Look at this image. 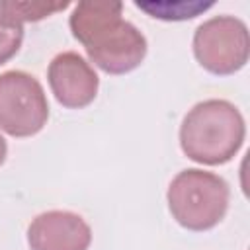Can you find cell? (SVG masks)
<instances>
[{"mask_svg": "<svg viewBox=\"0 0 250 250\" xmlns=\"http://www.w3.org/2000/svg\"><path fill=\"white\" fill-rule=\"evenodd\" d=\"M246 137V123L240 109L229 100H203L182 119V152L205 166H221L236 156Z\"/></svg>", "mask_w": 250, "mask_h": 250, "instance_id": "obj_2", "label": "cell"}, {"mask_svg": "<svg viewBox=\"0 0 250 250\" xmlns=\"http://www.w3.org/2000/svg\"><path fill=\"white\" fill-rule=\"evenodd\" d=\"M166 201L172 219L180 227L203 232L225 219L230 201V188L219 174L186 168L172 178Z\"/></svg>", "mask_w": 250, "mask_h": 250, "instance_id": "obj_3", "label": "cell"}, {"mask_svg": "<svg viewBox=\"0 0 250 250\" xmlns=\"http://www.w3.org/2000/svg\"><path fill=\"white\" fill-rule=\"evenodd\" d=\"M23 41V23L0 10V66L20 51Z\"/></svg>", "mask_w": 250, "mask_h": 250, "instance_id": "obj_9", "label": "cell"}, {"mask_svg": "<svg viewBox=\"0 0 250 250\" xmlns=\"http://www.w3.org/2000/svg\"><path fill=\"white\" fill-rule=\"evenodd\" d=\"M47 80L55 100L68 109H82L90 105L100 88V78L94 66L78 53H59L47 68Z\"/></svg>", "mask_w": 250, "mask_h": 250, "instance_id": "obj_6", "label": "cell"}, {"mask_svg": "<svg viewBox=\"0 0 250 250\" xmlns=\"http://www.w3.org/2000/svg\"><path fill=\"white\" fill-rule=\"evenodd\" d=\"M49 119V102L41 82L23 70L0 74V129L10 137L37 135Z\"/></svg>", "mask_w": 250, "mask_h": 250, "instance_id": "obj_5", "label": "cell"}, {"mask_svg": "<svg viewBox=\"0 0 250 250\" xmlns=\"http://www.w3.org/2000/svg\"><path fill=\"white\" fill-rule=\"evenodd\" d=\"M193 55L211 74L229 76L246 66L250 57V33L234 16H213L193 31Z\"/></svg>", "mask_w": 250, "mask_h": 250, "instance_id": "obj_4", "label": "cell"}, {"mask_svg": "<svg viewBox=\"0 0 250 250\" xmlns=\"http://www.w3.org/2000/svg\"><path fill=\"white\" fill-rule=\"evenodd\" d=\"M121 2H78L68 18L72 37L107 74H127L146 57V37L121 18Z\"/></svg>", "mask_w": 250, "mask_h": 250, "instance_id": "obj_1", "label": "cell"}, {"mask_svg": "<svg viewBox=\"0 0 250 250\" xmlns=\"http://www.w3.org/2000/svg\"><path fill=\"white\" fill-rule=\"evenodd\" d=\"M68 2H0V10L18 20L20 23L39 21L59 10H64Z\"/></svg>", "mask_w": 250, "mask_h": 250, "instance_id": "obj_8", "label": "cell"}, {"mask_svg": "<svg viewBox=\"0 0 250 250\" xmlns=\"http://www.w3.org/2000/svg\"><path fill=\"white\" fill-rule=\"evenodd\" d=\"M6 154H8V145H6V139L0 135V166H2L4 160H6Z\"/></svg>", "mask_w": 250, "mask_h": 250, "instance_id": "obj_10", "label": "cell"}, {"mask_svg": "<svg viewBox=\"0 0 250 250\" xmlns=\"http://www.w3.org/2000/svg\"><path fill=\"white\" fill-rule=\"evenodd\" d=\"M31 250H88L92 244L90 225L72 211H45L27 227Z\"/></svg>", "mask_w": 250, "mask_h": 250, "instance_id": "obj_7", "label": "cell"}]
</instances>
